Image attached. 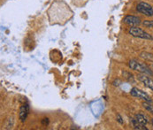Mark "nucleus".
Wrapping results in <instances>:
<instances>
[{
    "mask_svg": "<svg viewBox=\"0 0 153 130\" xmlns=\"http://www.w3.org/2000/svg\"><path fill=\"white\" fill-rule=\"evenodd\" d=\"M128 66L129 68L132 70H134V71H137L139 73H142V74H152V72L151 71V69L148 67V65L143 64V63H141V62H138L137 60L135 59H132L128 62Z\"/></svg>",
    "mask_w": 153,
    "mask_h": 130,
    "instance_id": "1",
    "label": "nucleus"
},
{
    "mask_svg": "<svg viewBox=\"0 0 153 130\" xmlns=\"http://www.w3.org/2000/svg\"><path fill=\"white\" fill-rule=\"evenodd\" d=\"M128 32L131 36H134V37L146 39V40H153V36L152 35L145 32L143 29H142L141 27H131L129 28Z\"/></svg>",
    "mask_w": 153,
    "mask_h": 130,
    "instance_id": "2",
    "label": "nucleus"
},
{
    "mask_svg": "<svg viewBox=\"0 0 153 130\" xmlns=\"http://www.w3.org/2000/svg\"><path fill=\"white\" fill-rule=\"evenodd\" d=\"M136 10L145 15V16H148V17H152L153 16V8L151 4H149L148 3L146 2H140L137 6H136Z\"/></svg>",
    "mask_w": 153,
    "mask_h": 130,
    "instance_id": "3",
    "label": "nucleus"
},
{
    "mask_svg": "<svg viewBox=\"0 0 153 130\" xmlns=\"http://www.w3.org/2000/svg\"><path fill=\"white\" fill-rule=\"evenodd\" d=\"M130 94L133 97L141 98V99L144 100L145 102H149V103L152 102V99H151L150 96L146 92H144V91H143V90H141V89H139L137 88H133L131 91H130Z\"/></svg>",
    "mask_w": 153,
    "mask_h": 130,
    "instance_id": "4",
    "label": "nucleus"
},
{
    "mask_svg": "<svg viewBox=\"0 0 153 130\" xmlns=\"http://www.w3.org/2000/svg\"><path fill=\"white\" fill-rule=\"evenodd\" d=\"M123 22L130 27H137L141 24V19L134 15H127L124 18Z\"/></svg>",
    "mask_w": 153,
    "mask_h": 130,
    "instance_id": "5",
    "label": "nucleus"
},
{
    "mask_svg": "<svg viewBox=\"0 0 153 130\" xmlns=\"http://www.w3.org/2000/svg\"><path fill=\"white\" fill-rule=\"evenodd\" d=\"M138 79L140 82H142L144 84V86L149 88L150 89H152L153 91V80L152 78L147 76V74H139Z\"/></svg>",
    "mask_w": 153,
    "mask_h": 130,
    "instance_id": "6",
    "label": "nucleus"
},
{
    "mask_svg": "<svg viewBox=\"0 0 153 130\" xmlns=\"http://www.w3.org/2000/svg\"><path fill=\"white\" fill-rule=\"evenodd\" d=\"M29 112V107L27 105H22L20 109V120L22 122H24L27 119V116Z\"/></svg>",
    "mask_w": 153,
    "mask_h": 130,
    "instance_id": "7",
    "label": "nucleus"
},
{
    "mask_svg": "<svg viewBox=\"0 0 153 130\" xmlns=\"http://www.w3.org/2000/svg\"><path fill=\"white\" fill-rule=\"evenodd\" d=\"M135 119H136V120H137L141 125H143V126H145V125L148 123V120H147L146 117H145L143 114H142V113L136 114V115H135Z\"/></svg>",
    "mask_w": 153,
    "mask_h": 130,
    "instance_id": "8",
    "label": "nucleus"
},
{
    "mask_svg": "<svg viewBox=\"0 0 153 130\" xmlns=\"http://www.w3.org/2000/svg\"><path fill=\"white\" fill-rule=\"evenodd\" d=\"M132 120V124H133V127L134 129H147L144 126L141 125L137 120L136 119H131Z\"/></svg>",
    "mask_w": 153,
    "mask_h": 130,
    "instance_id": "9",
    "label": "nucleus"
},
{
    "mask_svg": "<svg viewBox=\"0 0 153 130\" xmlns=\"http://www.w3.org/2000/svg\"><path fill=\"white\" fill-rule=\"evenodd\" d=\"M122 74H123V76H124L128 81H129V82H134V76H133V74H131L130 73H128V72H122Z\"/></svg>",
    "mask_w": 153,
    "mask_h": 130,
    "instance_id": "10",
    "label": "nucleus"
},
{
    "mask_svg": "<svg viewBox=\"0 0 153 130\" xmlns=\"http://www.w3.org/2000/svg\"><path fill=\"white\" fill-rule=\"evenodd\" d=\"M143 106L148 111H150L151 113H152L153 114V105H150L149 102H144V103L143 104Z\"/></svg>",
    "mask_w": 153,
    "mask_h": 130,
    "instance_id": "11",
    "label": "nucleus"
},
{
    "mask_svg": "<svg viewBox=\"0 0 153 130\" xmlns=\"http://www.w3.org/2000/svg\"><path fill=\"white\" fill-rule=\"evenodd\" d=\"M143 25L146 27H153V21H144L143 22Z\"/></svg>",
    "mask_w": 153,
    "mask_h": 130,
    "instance_id": "12",
    "label": "nucleus"
},
{
    "mask_svg": "<svg viewBox=\"0 0 153 130\" xmlns=\"http://www.w3.org/2000/svg\"><path fill=\"white\" fill-rule=\"evenodd\" d=\"M117 121H118L120 124H121V125L124 124V121H123V120H122V118H121V116H120V114L117 115Z\"/></svg>",
    "mask_w": 153,
    "mask_h": 130,
    "instance_id": "13",
    "label": "nucleus"
},
{
    "mask_svg": "<svg viewBox=\"0 0 153 130\" xmlns=\"http://www.w3.org/2000/svg\"><path fill=\"white\" fill-rule=\"evenodd\" d=\"M42 123H43V125H48L49 124V120L46 118V119H44L43 120V121H42Z\"/></svg>",
    "mask_w": 153,
    "mask_h": 130,
    "instance_id": "14",
    "label": "nucleus"
},
{
    "mask_svg": "<svg viewBox=\"0 0 153 130\" xmlns=\"http://www.w3.org/2000/svg\"><path fill=\"white\" fill-rule=\"evenodd\" d=\"M152 125H153V119H152Z\"/></svg>",
    "mask_w": 153,
    "mask_h": 130,
    "instance_id": "15",
    "label": "nucleus"
}]
</instances>
